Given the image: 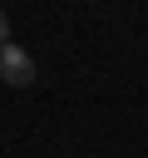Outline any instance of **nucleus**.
Instances as JSON below:
<instances>
[{
    "instance_id": "obj_1",
    "label": "nucleus",
    "mask_w": 148,
    "mask_h": 158,
    "mask_svg": "<svg viewBox=\"0 0 148 158\" xmlns=\"http://www.w3.org/2000/svg\"><path fill=\"white\" fill-rule=\"evenodd\" d=\"M0 79H5L10 89H30V84H35V59H30L15 40L0 44Z\"/></svg>"
},
{
    "instance_id": "obj_2",
    "label": "nucleus",
    "mask_w": 148,
    "mask_h": 158,
    "mask_svg": "<svg viewBox=\"0 0 148 158\" xmlns=\"http://www.w3.org/2000/svg\"><path fill=\"white\" fill-rule=\"evenodd\" d=\"M10 40V20H5V10H0V44Z\"/></svg>"
}]
</instances>
